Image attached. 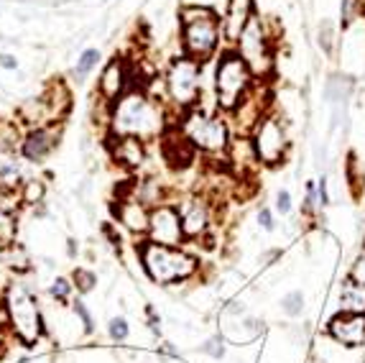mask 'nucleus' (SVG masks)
Masks as SVG:
<instances>
[{
  "instance_id": "obj_2",
  "label": "nucleus",
  "mask_w": 365,
  "mask_h": 363,
  "mask_svg": "<svg viewBox=\"0 0 365 363\" xmlns=\"http://www.w3.org/2000/svg\"><path fill=\"white\" fill-rule=\"evenodd\" d=\"M112 134L135 136L149 141L164 131V115L141 90H128L118 103L112 105Z\"/></svg>"
},
{
  "instance_id": "obj_21",
  "label": "nucleus",
  "mask_w": 365,
  "mask_h": 363,
  "mask_svg": "<svg viewBox=\"0 0 365 363\" xmlns=\"http://www.w3.org/2000/svg\"><path fill=\"white\" fill-rule=\"evenodd\" d=\"M41 100H44L46 108H49L52 120L64 118V113H67L69 105H72V95H69V90L64 82H54V85H49V90H46V95H41Z\"/></svg>"
},
{
  "instance_id": "obj_9",
  "label": "nucleus",
  "mask_w": 365,
  "mask_h": 363,
  "mask_svg": "<svg viewBox=\"0 0 365 363\" xmlns=\"http://www.w3.org/2000/svg\"><path fill=\"white\" fill-rule=\"evenodd\" d=\"M251 143H253L258 164H263V166L283 164L286 151H289V136H286V128H283L281 118L266 113V115L258 120V126L253 128Z\"/></svg>"
},
{
  "instance_id": "obj_8",
  "label": "nucleus",
  "mask_w": 365,
  "mask_h": 363,
  "mask_svg": "<svg viewBox=\"0 0 365 363\" xmlns=\"http://www.w3.org/2000/svg\"><path fill=\"white\" fill-rule=\"evenodd\" d=\"M202 64L200 62L189 59L181 54L179 59L172 62V67L166 72V92H169V100H172L179 111H189V108H197L202 95Z\"/></svg>"
},
{
  "instance_id": "obj_33",
  "label": "nucleus",
  "mask_w": 365,
  "mask_h": 363,
  "mask_svg": "<svg viewBox=\"0 0 365 363\" xmlns=\"http://www.w3.org/2000/svg\"><path fill=\"white\" fill-rule=\"evenodd\" d=\"M202 350L207 353V356H212V358H223L225 356V343H223V338L217 335V338H209L204 346H202Z\"/></svg>"
},
{
  "instance_id": "obj_26",
  "label": "nucleus",
  "mask_w": 365,
  "mask_h": 363,
  "mask_svg": "<svg viewBox=\"0 0 365 363\" xmlns=\"http://www.w3.org/2000/svg\"><path fill=\"white\" fill-rule=\"evenodd\" d=\"M281 310L289 315V318H299L301 310H304V294L301 292H289V294L281 299Z\"/></svg>"
},
{
  "instance_id": "obj_23",
  "label": "nucleus",
  "mask_w": 365,
  "mask_h": 363,
  "mask_svg": "<svg viewBox=\"0 0 365 363\" xmlns=\"http://www.w3.org/2000/svg\"><path fill=\"white\" fill-rule=\"evenodd\" d=\"M3 264H8V269H15V271H29L31 269V261H29V253L23 251V245L13 243H6V251H3Z\"/></svg>"
},
{
  "instance_id": "obj_5",
  "label": "nucleus",
  "mask_w": 365,
  "mask_h": 363,
  "mask_svg": "<svg viewBox=\"0 0 365 363\" xmlns=\"http://www.w3.org/2000/svg\"><path fill=\"white\" fill-rule=\"evenodd\" d=\"M8 304V327L23 346H36L44 335V318L38 310L36 297L31 294L23 284H10L6 292Z\"/></svg>"
},
{
  "instance_id": "obj_39",
  "label": "nucleus",
  "mask_w": 365,
  "mask_h": 363,
  "mask_svg": "<svg viewBox=\"0 0 365 363\" xmlns=\"http://www.w3.org/2000/svg\"><path fill=\"white\" fill-rule=\"evenodd\" d=\"M0 67L3 69H15L18 67V62H15V57H10V54H3V57H0Z\"/></svg>"
},
{
  "instance_id": "obj_16",
  "label": "nucleus",
  "mask_w": 365,
  "mask_h": 363,
  "mask_svg": "<svg viewBox=\"0 0 365 363\" xmlns=\"http://www.w3.org/2000/svg\"><path fill=\"white\" fill-rule=\"evenodd\" d=\"M115 218L135 236H146L149 233L151 210L146 208V202L141 197H120L118 208H115Z\"/></svg>"
},
{
  "instance_id": "obj_11",
  "label": "nucleus",
  "mask_w": 365,
  "mask_h": 363,
  "mask_svg": "<svg viewBox=\"0 0 365 363\" xmlns=\"http://www.w3.org/2000/svg\"><path fill=\"white\" fill-rule=\"evenodd\" d=\"M128 90H131V64L126 59L115 57V59H110L105 64L103 74L97 80V92H100V97H103L105 103L115 105Z\"/></svg>"
},
{
  "instance_id": "obj_15",
  "label": "nucleus",
  "mask_w": 365,
  "mask_h": 363,
  "mask_svg": "<svg viewBox=\"0 0 365 363\" xmlns=\"http://www.w3.org/2000/svg\"><path fill=\"white\" fill-rule=\"evenodd\" d=\"M253 0H228V10L223 18V38L230 44V49L238 44L240 34L253 18Z\"/></svg>"
},
{
  "instance_id": "obj_19",
  "label": "nucleus",
  "mask_w": 365,
  "mask_h": 363,
  "mask_svg": "<svg viewBox=\"0 0 365 363\" xmlns=\"http://www.w3.org/2000/svg\"><path fill=\"white\" fill-rule=\"evenodd\" d=\"M15 218H18L15 192L8 187H0V243L15 241Z\"/></svg>"
},
{
  "instance_id": "obj_7",
  "label": "nucleus",
  "mask_w": 365,
  "mask_h": 363,
  "mask_svg": "<svg viewBox=\"0 0 365 363\" xmlns=\"http://www.w3.org/2000/svg\"><path fill=\"white\" fill-rule=\"evenodd\" d=\"M243 57L248 69L253 72L255 80H266L274 72V46H271V34L266 31V23L261 18H251L246 31L240 34L238 44L232 46Z\"/></svg>"
},
{
  "instance_id": "obj_25",
  "label": "nucleus",
  "mask_w": 365,
  "mask_h": 363,
  "mask_svg": "<svg viewBox=\"0 0 365 363\" xmlns=\"http://www.w3.org/2000/svg\"><path fill=\"white\" fill-rule=\"evenodd\" d=\"M46 194V185L41 182V179H26V182H21V202H26V205H38V202L44 200Z\"/></svg>"
},
{
  "instance_id": "obj_22",
  "label": "nucleus",
  "mask_w": 365,
  "mask_h": 363,
  "mask_svg": "<svg viewBox=\"0 0 365 363\" xmlns=\"http://www.w3.org/2000/svg\"><path fill=\"white\" fill-rule=\"evenodd\" d=\"M340 312H363L365 315V284L352 282L350 276L340 287Z\"/></svg>"
},
{
  "instance_id": "obj_24",
  "label": "nucleus",
  "mask_w": 365,
  "mask_h": 363,
  "mask_svg": "<svg viewBox=\"0 0 365 363\" xmlns=\"http://www.w3.org/2000/svg\"><path fill=\"white\" fill-rule=\"evenodd\" d=\"M21 141H23V136L13 120L0 118V148H13V151H18V148H21Z\"/></svg>"
},
{
  "instance_id": "obj_18",
  "label": "nucleus",
  "mask_w": 365,
  "mask_h": 363,
  "mask_svg": "<svg viewBox=\"0 0 365 363\" xmlns=\"http://www.w3.org/2000/svg\"><path fill=\"white\" fill-rule=\"evenodd\" d=\"M112 159L126 169H138L146 162V146L135 136H118L112 143Z\"/></svg>"
},
{
  "instance_id": "obj_10",
  "label": "nucleus",
  "mask_w": 365,
  "mask_h": 363,
  "mask_svg": "<svg viewBox=\"0 0 365 363\" xmlns=\"http://www.w3.org/2000/svg\"><path fill=\"white\" fill-rule=\"evenodd\" d=\"M149 241L151 243L172 245V248H181L184 243V228H181V215L179 208H174L169 202H158L156 208L151 210L149 218Z\"/></svg>"
},
{
  "instance_id": "obj_17",
  "label": "nucleus",
  "mask_w": 365,
  "mask_h": 363,
  "mask_svg": "<svg viewBox=\"0 0 365 363\" xmlns=\"http://www.w3.org/2000/svg\"><path fill=\"white\" fill-rule=\"evenodd\" d=\"M161 151H164L166 162L172 164V166H179V169L189 166V164L194 162V154H197V148L186 141V136L181 134L179 128H174V131H169V134L164 136Z\"/></svg>"
},
{
  "instance_id": "obj_38",
  "label": "nucleus",
  "mask_w": 365,
  "mask_h": 363,
  "mask_svg": "<svg viewBox=\"0 0 365 363\" xmlns=\"http://www.w3.org/2000/svg\"><path fill=\"white\" fill-rule=\"evenodd\" d=\"M8 327V304H6V297L0 294V330Z\"/></svg>"
},
{
  "instance_id": "obj_34",
  "label": "nucleus",
  "mask_w": 365,
  "mask_h": 363,
  "mask_svg": "<svg viewBox=\"0 0 365 363\" xmlns=\"http://www.w3.org/2000/svg\"><path fill=\"white\" fill-rule=\"evenodd\" d=\"M75 312L80 315V320H82V325H84V333H92L95 330V322H92V315L87 312V307H84V302H80L77 299L75 302Z\"/></svg>"
},
{
  "instance_id": "obj_20",
  "label": "nucleus",
  "mask_w": 365,
  "mask_h": 363,
  "mask_svg": "<svg viewBox=\"0 0 365 363\" xmlns=\"http://www.w3.org/2000/svg\"><path fill=\"white\" fill-rule=\"evenodd\" d=\"M23 177V162L18 151L13 148H0V187L15 190V185Z\"/></svg>"
},
{
  "instance_id": "obj_32",
  "label": "nucleus",
  "mask_w": 365,
  "mask_h": 363,
  "mask_svg": "<svg viewBox=\"0 0 365 363\" xmlns=\"http://www.w3.org/2000/svg\"><path fill=\"white\" fill-rule=\"evenodd\" d=\"M363 13V0H343V23L355 21Z\"/></svg>"
},
{
  "instance_id": "obj_27",
  "label": "nucleus",
  "mask_w": 365,
  "mask_h": 363,
  "mask_svg": "<svg viewBox=\"0 0 365 363\" xmlns=\"http://www.w3.org/2000/svg\"><path fill=\"white\" fill-rule=\"evenodd\" d=\"M97 59H100V52H97V49H87V52H84L82 57L77 59V67H75L77 77H87V74L95 69Z\"/></svg>"
},
{
  "instance_id": "obj_30",
  "label": "nucleus",
  "mask_w": 365,
  "mask_h": 363,
  "mask_svg": "<svg viewBox=\"0 0 365 363\" xmlns=\"http://www.w3.org/2000/svg\"><path fill=\"white\" fill-rule=\"evenodd\" d=\"M107 333H110V338L115 343H123L128 338V333H131V327H128L126 318H112L110 325H107Z\"/></svg>"
},
{
  "instance_id": "obj_1",
  "label": "nucleus",
  "mask_w": 365,
  "mask_h": 363,
  "mask_svg": "<svg viewBox=\"0 0 365 363\" xmlns=\"http://www.w3.org/2000/svg\"><path fill=\"white\" fill-rule=\"evenodd\" d=\"M181 21V52L194 62H207L223 38V18L207 6H184Z\"/></svg>"
},
{
  "instance_id": "obj_28",
  "label": "nucleus",
  "mask_w": 365,
  "mask_h": 363,
  "mask_svg": "<svg viewBox=\"0 0 365 363\" xmlns=\"http://www.w3.org/2000/svg\"><path fill=\"white\" fill-rule=\"evenodd\" d=\"M72 290H75V284H69V279H61V276L52 284V287H49V292H52V297L57 299V302H69Z\"/></svg>"
},
{
  "instance_id": "obj_37",
  "label": "nucleus",
  "mask_w": 365,
  "mask_h": 363,
  "mask_svg": "<svg viewBox=\"0 0 365 363\" xmlns=\"http://www.w3.org/2000/svg\"><path fill=\"white\" fill-rule=\"evenodd\" d=\"M258 225H261L263 230H274V228H276L274 213H271L269 208H261V210H258Z\"/></svg>"
},
{
  "instance_id": "obj_36",
  "label": "nucleus",
  "mask_w": 365,
  "mask_h": 363,
  "mask_svg": "<svg viewBox=\"0 0 365 363\" xmlns=\"http://www.w3.org/2000/svg\"><path fill=\"white\" fill-rule=\"evenodd\" d=\"M276 210H278L281 215L291 213V194L286 192V190H278V192H276Z\"/></svg>"
},
{
  "instance_id": "obj_35",
  "label": "nucleus",
  "mask_w": 365,
  "mask_h": 363,
  "mask_svg": "<svg viewBox=\"0 0 365 363\" xmlns=\"http://www.w3.org/2000/svg\"><path fill=\"white\" fill-rule=\"evenodd\" d=\"M350 279L352 282H358V284H365V251L358 256V261L352 264L350 269Z\"/></svg>"
},
{
  "instance_id": "obj_14",
  "label": "nucleus",
  "mask_w": 365,
  "mask_h": 363,
  "mask_svg": "<svg viewBox=\"0 0 365 363\" xmlns=\"http://www.w3.org/2000/svg\"><path fill=\"white\" fill-rule=\"evenodd\" d=\"M179 215H181V228H184L186 241L204 238V233L209 230V222H212V210H209L204 197H197V194L186 197L179 205Z\"/></svg>"
},
{
  "instance_id": "obj_3",
  "label": "nucleus",
  "mask_w": 365,
  "mask_h": 363,
  "mask_svg": "<svg viewBox=\"0 0 365 363\" xmlns=\"http://www.w3.org/2000/svg\"><path fill=\"white\" fill-rule=\"evenodd\" d=\"M141 264L151 282L161 284V287L186 282L200 269V261L194 259L192 253L181 251V248H172V245L151 243V241L141 245Z\"/></svg>"
},
{
  "instance_id": "obj_4",
  "label": "nucleus",
  "mask_w": 365,
  "mask_h": 363,
  "mask_svg": "<svg viewBox=\"0 0 365 363\" xmlns=\"http://www.w3.org/2000/svg\"><path fill=\"white\" fill-rule=\"evenodd\" d=\"M255 87V77L248 69L235 49H225L215 67V95L217 108L225 113L238 111V105L246 100Z\"/></svg>"
},
{
  "instance_id": "obj_6",
  "label": "nucleus",
  "mask_w": 365,
  "mask_h": 363,
  "mask_svg": "<svg viewBox=\"0 0 365 363\" xmlns=\"http://www.w3.org/2000/svg\"><path fill=\"white\" fill-rule=\"evenodd\" d=\"M179 131L197 151H204L209 156L228 154V148H230V128L220 115H209L197 108H189L184 111Z\"/></svg>"
},
{
  "instance_id": "obj_13",
  "label": "nucleus",
  "mask_w": 365,
  "mask_h": 363,
  "mask_svg": "<svg viewBox=\"0 0 365 363\" xmlns=\"http://www.w3.org/2000/svg\"><path fill=\"white\" fill-rule=\"evenodd\" d=\"M59 143V131L57 126L46 123V126H33L29 134L23 136L21 141V156L31 164H41L44 159H49L54 148Z\"/></svg>"
},
{
  "instance_id": "obj_12",
  "label": "nucleus",
  "mask_w": 365,
  "mask_h": 363,
  "mask_svg": "<svg viewBox=\"0 0 365 363\" xmlns=\"http://www.w3.org/2000/svg\"><path fill=\"white\" fill-rule=\"evenodd\" d=\"M327 335L345 348H363L365 346V315L363 312H340L329 320Z\"/></svg>"
},
{
  "instance_id": "obj_29",
  "label": "nucleus",
  "mask_w": 365,
  "mask_h": 363,
  "mask_svg": "<svg viewBox=\"0 0 365 363\" xmlns=\"http://www.w3.org/2000/svg\"><path fill=\"white\" fill-rule=\"evenodd\" d=\"M72 279H75L77 290L84 292V294H87V292H92V287H95V282H97V276L92 274V271H87V269H77Z\"/></svg>"
},
{
  "instance_id": "obj_31",
  "label": "nucleus",
  "mask_w": 365,
  "mask_h": 363,
  "mask_svg": "<svg viewBox=\"0 0 365 363\" xmlns=\"http://www.w3.org/2000/svg\"><path fill=\"white\" fill-rule=\"evenodd\" d=\"M320 46L325 49V54H332V49H335V29L327 21L320 26Z\"/></svg>"
}]
</instances>
